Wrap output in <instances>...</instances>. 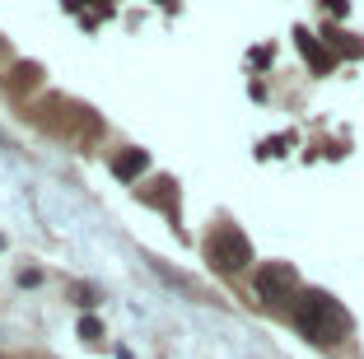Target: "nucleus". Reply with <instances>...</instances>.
Segmentation results:
<instances>
[{"mask_svg": "<svg viewBox=\"0 0 364 359\" xmlns=\"http://www.w3.org/2000/svg\"><path fill=\"white\" fill-rule=\"evenodd\" d=\"M80 336H89V341H94V336H103V327H98L94 317H85V322H80Z\"/></svg>", "mask_w": 364, "mask_h": 359, "instance_id": "5", "label": "nucleus"}, {"mask_svg": "<svg viewBox=\"0 0 364 359\" xmlns=\"http://www.w3.org/2000/svg\"><path fill=\"white\" fill-rule=\"evenodd\" d=\"M289 289H294V266L276 262V266H262V271H257V294L267 299V304L289 299Z\"/></svg>", "mask_w": 364, "mask_h": 359, "instance_id": "3", "label": "nucleus"}, {"mask_svg": "<svg viewBox=\"0 0 364 359\" xmlns=\"http://www.w3.org/2000/svg\"><path fill=\"white\" fill-rule=\"evenodd\" d=\"M117 359H136V355H131V350H117Z\"/></svg>", "mask_w": 364, "mask_h": 359, "instance_id": "6", "label": "nucleus"}, {"mask_svg": "<svg viewBox=\"0 0 364 359\" xmlns=\"http://www.w3.org/2000/svg\"><path fill=\"white\" fill-rule=\"evenodd\" d=\"M247 257H252V252H247V238L238 229H225V233H215V238H210V262L220 266V271H238Z\"/></svg>", "mask_w": 364, "mask_h": 359, "instance_id": "2", "label": "nucleus"}, {"mask_svg": "<svg viewBox=\"0 0 364 359\" xmlns=\"http://www.w3.org/2000/svg\"><path fill=\"white\" fill-rule=\"evenodd\" d=\"M294 322H299V331H304V336H313V341H341L346 327H350V317H346L327 294H318V289L299 299Z\"/></svg>", "mask_w": 364, "mask_h": 359, "instance_id": "1", "label": "nucleus"}, {"mask_svg": "<svg viewBox=\"0 0 364 359\" xmlns=\"http://www.w3.org/2000/svg\"><path fill=\"white\" fill-rule=\"evenodd\" d=\"M145 164H150V159H145V149H131V154H122L117 164H112V173H117V178H136Z\"/></svg>", "mask_w": 364, "mask_h": 359, "instance_id": "4", "label": "nucleus"}]
</instances>
